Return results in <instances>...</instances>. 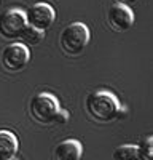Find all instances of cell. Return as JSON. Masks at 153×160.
Instances as JSON below:
<instances>
[{"instance_id": "cell-11", "label": "cell", "mask_w": 153, "mask_h": 160, "mask_svg": "<svg viewBox=\"0 0 153 160\" xmlns=\"http://www.w3.org/2000/svg\"><path fill=\"white\" fill-rule=\"evenodd\" d=\"M137 155L139 160H153V139L151 136H147L140 141L137 146Z\"/></svg>"}, {"instance_id": "cell-5", "label": "cell", "mask_w": 153, "mask_h": 160, "mask_svg": "<svg viewBox=\"0 0 153 160\" xmlns=\"http://www.w3.org/2000/svg\"><path fill=\"white\" fill-rule=\"evenodd\" d=\"M30 53L24 43H11L2 50L0 62L7 72H19L29 64Z\"/></svg>"}, {"instance_id": "cell-14", "label": "cell", "mask_w": 153, "mask_h": 160, "mask_svg": "<svg viewBox=\"0 0 153 160\" xmlns=\"http://www.w3.org/2000/svg\"><path fill=\"white\" fill-rule=\"evenodd\" d=\"M115 2L120 5H124V7H129V5H134L136 2H139V0H115Z\"/></svg>"}, {"instance_id": "cell-9", "label": "cell", "mask_w": 153, "mask_h": 160, "mask_svg": "<svg viewBox=\"0 0 153 160\" xmlns=\"http://www.w3.org/2000/svg\"><path fill=\"white\" fill-rule=\"evenodd\" d=\"M18 152V138L8 130H0V160H13Z\"/></svg>"}, {"instance_id": "cell-8", "label": "cell", "mask_w": 153, "mask_h": 160, "mask_svg": "<svg viewBox=\"0 0 153 160\" xmlns=\"http://www.w3.org/2000/svg\"><path fill=\"white\" fill-rule=\"evenodd\" d=\"M81 154H83V148L80 141L66 139L54 148L53 158L54 160H80Z\"/></svg>"}, {"instance_id": "cell-7", "label": "cell", "mask_w": 153, "mask_h": 160, "mask_svg": "<svg viewBox=\"0 0 153 160\" xmlns=\"http://www.w3.org/2000/svg\"><path fill=\"white\" fill-rule=\"evenodd\" d=\"M107 24L117 32H126L134 24V13L129 7L115 3L107 10Z\"/></svg>"}, {"instance_id": "cell-6", "label": "cell", "mask_w": 153, "mask_h": 160, "mask_svg": "<svg viewBox=\"0 0 153 160\" xmlns=\"http://www.w3.org/2000/svg\"><path fill=\"white\" fill-rule=\"evenodd\" d=\"M26 29L27 24L22 10L11 8L0 15V35L3 38H21Z\"/></svg>"}, {"instance_id": "cell-12", "label": "cell", "mask_w": 153, "mask_h": 160, "mask_svg": "<svg viewBox=\"0 0 153 160\" xmlns=\"http://www.w3.org/2000/svg\"><path fill=\"white\" fill-rule=\"evenodd\" d=\"M43 35H45L43 32H38V31H35V29L27 28V29L24 31V34H22L21 38H24V42H27V43H34V45H37V43H40V42H42Z\"/></svg>"}, {"instance_id": "cell-13", "label": "cell", "mask_w": 153, "mask_h": 160, "mask_svg": "<svg viewBox=\"0 0 153 160\" xmlns=\"http://www.w3.org/2000/svg\"><path fill=\"white\" fill-rule=\"evenodd\" d=\"M69 112L66 111V109H61L59 112H58V115H56V118H54V123H66L67 120H69Z\"/></svg>"}, {"instance_id": "cell-10", "label": "cell", "mask_w": 153, "mask_h": 160, "mask_svg": "<svg viewBox=\"0 0 153 160\" xmlns=\"http://www.w3.org/2000/svg\"><path fill=\"white\" fill-rule=\"evenodd\" d=\"M112 158H113V160H139L137 146H134V144H123V146H118V148L113 151Z\"/></svg>"}, {"instance_id": "cell-3", "label": "cell", "mask_w": 153, "mask_h": 160, "mask_svg": "<svg viewBox=\"0 0 153 160\" xmlns=\"http://www.w3.org/2000/svg\"><path fill=\"white\" fill-rule=\"evenodd\" d=\"M59 111H61L59 101L51 93H38V95L32 96V99L29 102L30 117L42 125L54 123V118Z\"/></svg>"}, {"instance_id": "cell-4", "label": "cell", "mask_w": 153, "mask_h": 160, "mask_svg": "<svg viewBox=\"0 0 153 160\" xmlns=\"http://www.w3.org/2000/svg\"><path fill=\"white\" fill-rule=\"evenodd\" d=\"M24 16H26V24H27V28L45 34V31H48L51 26L54 24L56 13H54L53 7H51L49 3L38 2V3H34L32 7H29L27 10H26Z\"/></svg>"}, {"instance_id": "cell-1", "label": "cell", "mask_w": 153, "mask_h": 160, "mask_svg": "<svg viewBox=\"0 0 153 160\" xmlns=\"http://www.w3.org/2000/svg\"><path fill=\"white\" fill-rule=\"evenodd\" d=\"M85 108H86L88 115L100 123H109L124 117V108H121L117 96L105 90L91 93L86 98Z\"/></svg>"}, {"instance_id": "cell-2", "label": "cell", "mask_w": 153, "mask_h": 160, "mask_svg": "<svg viewBox=\"0 0 153 160\" xmlns=\"http://www.w3.org/2000/svg\"><path fill=\"white\" fill-rule=\"evenodd\" d=\"M89 34L88 26L83 22H72L67 28H64V31L59 35V45L62 51L69 56H78L85 51V48L89 43Z\"/></svg>"}]
</instances>
